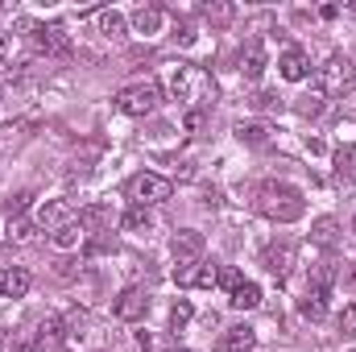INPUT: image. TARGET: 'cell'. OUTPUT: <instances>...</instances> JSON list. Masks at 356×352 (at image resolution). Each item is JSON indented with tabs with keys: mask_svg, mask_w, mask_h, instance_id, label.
<instances>
[{
	"mask_svg": "<svg viewBox=\"0 0 356 352\" xmlns=\"http://www.w3.org/2000/svg\"><path fill=\"white\" fill-rule=\"evenodd\" d=\"M257 211H261L266 220H273V224H294V220H302L307 199H302V191L290 186V182H266V186L257 191Z\"/></svg>",
	"mask_w": 356,
	"mask_h": 352,
	"instance_id": "cell-1",
	"label": "cell"
},
{
	"mask_svg": "<svg viewBox=\"0 0 356 352\" xmlns=\"http://www.w3.org/2000/svg\"><path fill=\"white\" fill-rule=\"evenodd\" d=\"M170 91H175V99L191 104V112H199L203 104H211L216 83H211V75H207L203 67H195V63H178L175 71H170Z\"/></svg>",
	"mask_w": 356,
	"mask_h": 352,
	"instance_id": "cell-2",
	"label": "cell"
},
{
	"mask_svg": "<svg viewBox=\"0 0 356 352\" xmlns=\"http://www.w3.org/2000/svg\"><path fill=\"white\" fill-rule=\"evenodd\" d=\"M124 195H129L133 207H154V203H166L175 195V182L154 175V170H141V175H133L124 182Z\"/></svg>",
	"mask_w": 356,
	"mask_h": 352,
	"instance_id": "cell-3",
	"label": "cell"
},
{
	"mask_svg": "<svg viewBox=\"0 0 356 352\" xmlns=\"http://www.w3.org/2000/svg\"><path fill=\"white\" fill-rule=\"evenodd\" d=\"M356 83V63L348 54H332L319 71H315V91L319 95H344Z\"/></svg>",
	"mask_w": 356,
	"mask_h": 352,
	"instance_id": "cell-4",
	"label": "cell"
},
{
	"mask_svg": "<svg viewBox=\"0 0 356 352\" xmlns=\"http://www.w3.org/2000/svg\"><path fill=\"white\" fill-rule=\"evenodd\" d=\"M158 104H162V88L154 79H141V83H129V88L116 91V108L124 116H149Z\"/></svg>",
	"mask_w": 356,
	"mask_h": 352,
	"instance_id": "cell-5",
	"label": "cell"
},
{
	"mask_svg": "<svg viewBox=\"0 0 356 352\" xmlns=\"http://www.w3.org/2000/svg\"><path fill=\"white\" fill-rule=\"evenodd\" d=\"M203 232H195V228H182L175 232V241H170V253H175V273L178 269H191V265L203 262Z\"/></svg>",
	"mask_w": 356,
	"mask_h": 352,
	"instance_id": "cell-6",
	"label": "cell"
},
{
	"mask_svg": "<svg viewBox=\"0 0 356 352\" xmlns=\"http://www.w3.org/2000/svg\"><path fill=\"white\" fill-rule=\"evenodd\" d=\"M145 311H149V294H145L141 286L120 290L116 303H112V315H116L120 323H137V319H145Z\"/></svg>",
	"mask_w": 356,
	"mask_h": 352,
	"instance_id": "cell-7",
	"label": "cell"
},
{
	"mask_svg": "<svg viewBox=\"0 0 356 352\" xmlns=\"http://www.w3.org/2000/svg\"><path fill=\"white\" fill-rule=\"evenodd\" d=\"M33 46L42 50V54H71V33H67V25H58V21H50V25H38V33H33Z\"/></svg>",
	"mask_w": 356,
	"mask_h": 352,
	"instance_id": "cell-8",
	"label": "cell"
},
{
	"mask_svg": "<svg viewBox=\"0 0 356 352\" xmlns=\"http://www.w3.org/2000/svg\"><path fill=\"white\" fill-rule=\"evenodd\" d=\"M277 75H282L286 83H302V79L311 75V58H307V50H302V46H286V50L277 54Z\"/></svg>",
	"mask_w": 356,
	"mask_h": 352,
	"instance_id": "cell-9",
	"label": "cell"
},
{
	"mask_svg": "<svg viewBox=\"0 0 356 352\" xmlns=\"http://www.w3.org/2000/svg\"><path fill=\"white\" fill-rule=\"evenodd\" d=\"M71 220H79V211H75L67 199H50V203H42L38 216H33V224L46 228V232H54V228H63V224H71Z\"/></svg>",
	"mask_w": 356,
	"mask_h": 352,
	"instance_id": "cell-10",
	"label": "cell"
},
{
	"mask_svg": "<svg viewBox=\"0 0 356 352\" xmlns=\"http://www.w3.org/2000/svg\"><path fill=\"white\" fill-rule=\"evenodd\" d=\"M261 265H266L269 273L277 278V282H286L290 278V269H294V245H286V241H277V245H266V253H261Z\"/></svg>",
	"mask_w": 356,
	"mask_h": 352,
	"instance_id": "cell-11",
	"label": "cell"
},
{
	"mask_svg": "<svg viewBox=\"0 0 356 352\" xmlns=\"http://www.w3.org/2000/svg\"><path fill=\"white\" fill-rule=\"evenodd\" d=\"M175 278H178V286H191V290H211V286L220 282V265L199 262V265H191V269H178Z\"/></svg>",
	"mask_w": 356,
	"mask_h": 352,
	"instance_id": "cell-12",
	"label": "cell"
},
{
	"mask_svg": "<svg viewBox=\"0 0 356 352\" xmlns=\"http://www.w3.org/2000/svg\"><path fill=\"white\" fill-rule=\"evenodd\" d=\"M38 224L29 220V216H8V224H4V241L8 245H17V249H29V245H38Z\"/></svg>",
	"mask_w": 356,
	"mask_h": 352,
	"instance_id": "cell-13",
	"label": "cell"
},
{
	"mask_svg": "<svg viewBox=\"0 0 356 352\" xmlns=\"http://www.w3.org/2000/svg\"><path fill=\"white\" fill-rule=\"evenodd\" d=\"M29 286H33V273H29L25 265H8V269L0 273V298H25Z\"/></svg>",
	"mask_w": 356,
	"mask_h": 352,
	"instance_id": "cell-14",
	"label": "cell"
},
{
	"mask_svg": "<svg viewBox=\"0 0 356 352\" xmlns=\"http://www.w3.org/2000/svg\"><path fill=\"white\" fill-rule=\"evenodd\" d=\"M79 228H83L88 237L112 232V207H108V203H88V207H79Z\"/></svg>",
	"mask_w": 356,
	"mask_h": 352,
	"instance_id": "cell-15",
	"label": "cell"
},
{
	"mask_svg": "<svg viewBox=\"0 0 356 352\" xmlns=\"http://www.w3.org/2000/svg\"><path fill=\"white\" fill-rule=\"evenodd\" d=\"M257 344V332L249 323H236V328H224V336L216 340V352H249Z\"/></svg>",
	"mask_w": 356,
	"mask_h": 352,
	"instance_id": "cell-16",
	"label": "cell"
},
{
	"mask_svg": "<svg viewBox=\"0 0 356 352\" xmlns=\"http://www.w3.org/2000/svg\"><path fill=\"white\" fill-rule=\"evenodd\" d=\"M261 71H266V50H261V42H249L241 50V75L245 79H261Z\"/></svg>",
	"mask_w": 356,
	"mask_h": 352,
	"instance_id": "cell-17",
	"label": "cell"
},
{
	"mask_svg": "<svg viewBox=\"0 0 356 352\" xmlns=\"http://www.w3.org/2000/svg\"><path fill=\"white\" fill-rule=\"evenodd\" d=\"M311 245H319V249H336V245H340V224H336L332 216L315 220V224H311Z\"/></svg>",
	"mask_w": 356,
	"mask_h": 352,
	"instance_id": "cell-18",
	"label": "cell"
},
{
	"mask_svg": "<svg viewBox=\"0 0 356 352\" xmlns=\"http://www.w3.org/2000/svg\"><path fill=\"white\" fill-rule=\"evenodd\" d=\"M133 29L145 33V38H154V33L162 29V8H158V4H141V8L133 13Z\"/></svg>",
	"mask_w": 356,
	"mask_h": 352,
	"instance_id": "cell-19",
	"label": "cell"
},
{
	"mask_svg": "<svg viewBox=\"0 0 356 352\" xmlns=\"http://www.w3.org/2000/svg\"><path fill=\"white\" fill-rule=\"evenodd\" d=\"M83 237H88V232L79 228V220H71V224H63V228L50 232V245H54V249H79Z\"/></svg>",
	"mask_w": 356,
	"mask_h": 352,
	"instance_id": "cell-20",
	"label": "cell"
},
{
	"mask_svg": "<svg viewBox=\"0 0 356 352\" xmlns=\"http://www.w3.org/2000/svg\"><path fill=\"white\" fill-rule=\"evenodd\" d=\"M236 137H241L245 145L261 150V145H269V125H261V120H241V125H236Z\"/></svg>",
	"mask_w": 356,
	"mask_h": 352,
	"instance_id": "cell-21",
	"label": "cell"
},
{
	"mask_svg": "<svg viewBox=\"0 0 356 352\" xmlns=\"http://www.w3.org/2000/svg\"><path fill=\"white\" fill-rule=\"evenodd\" d=\"M95 29L104 38H124V17L116 8H95Z\"/></svg>",
	"mask_w": 356,
	"mask_h": 352,
	"instance_id": "cell-22",
	"label": "cell"
},
{
	"mask_svg": "<svg viewBox=\"0 0 356 352\" xmlns=\"http://www.w3.org/2000/svg\"><path fill=\"white\" fill-rule=\"evenodd\" d=\"M228 303H232L236 311H253V307H261V286H257V282H241Z\"/></svg>",
	"mask_w": 356,
	"mask_h": 352,
	"instance_id": "cell-23",
	"label": "cell"
},
{
	"mask_svg": "<svg viewBox=\"0 0 356 352\" xmlns=\"http://www.w3.org/2000/svg\"><path fill=\"white\" fill-rule=\"evenodd\" d=\"M63 340H67L63 319H58V315H46V319L38 323V344H42V349H54V344H63Z\"/></svg>",
	"mask_w": 356,
	"mask_h": 352,
	"instance_id": "cell-24",
	"label": "cell"
},
{
	"mask_svg": "<svg viewBox=\"0 0 356 352\" xmlns=\"http://www.w3.org/2000/svg\"><path fill=\"white\" fill-rule=\"evenodd\" d=\"M327 294H332V290L311 286V290H307V298L298 303V307H302V315H307V319H323V315H327Z\"/></svg>",
	"mask_w": 356,
	"mask_h": 352,
	"instance_id": "cell-25",
	"label": "cell"
},
{
	"mask_svg": "<svg viewBox=\"0 0 356 352\" xmlns=\"http://www.w3.org/2000/svg\"><path fill=\"white\" fill-rule=\"evenodd\" d=\"M336 178H340V182L356 178V141H348V145L336 150Z\"/></svg>",
	"mask_w": 356,
	"mask_h": 352,
	"instance_id": "cell-26",
	"label": "cell"
},
{
	"mask_svg": "<svg viewBox=\"0 0 356 352\" xmlns=\"http://www.w3.org/2000/svg\"><path fill=\"white\" fill-rule=\"evenodd\" d=\"M203 17H207L211 25H220V29H224V25H232L236 8H232L228 0H211V4H203Z\"/></svg>",
	"mask_w": 356,
	"mask_h": 352,
	"instance_id": "cell-27",
	"label": "cell"
},
{
	"mask_svg": "<svg viewBox=\"0 0 356 352\" xmlns=\"http://www.w3.org/2000/svg\"><path fill=\"white\" fill-rule=\"evenodd\" d=\"M120 228H129V232H149V211L129 203V211L120 216Z\"/></svg>",
	"mask_w": 356,
	"mask_h": 352,
	"instance_id": "cell-28",
	"label": "cell"
},
{
	"mask_svg": "<svg viewBox=\"0 0 356 352\" xmlns=\"http://www.w3.org/2000/svg\"><path fill=\"white\" fill-rule=\"evenodd\" d=\"M191 319H195V307H191L186 298H178L175 307H170V332H182Z\"/></svg>",
	"mask_w": 356,
	"mask_h": 352,
	"instance_id": "cell-29",
	"label": "cell"
},
{
	"mask_svg": "<svg viewBox=\"0 0 356 352\" xmlns=\"http://www.w3.org/2000/svg\"><path fill=\"white\" fill-rule=\"evenodd\" d=\"M323 108H327V95H319V91H311V95L298 104V112H302V116H311V120H315V116H323Z\"/></svg>",
	"mask_w": 356,
	"mask_h": 352,
	"instance_id": "cell-30",
	"label": "cell"
},
{
	"mask_svg": "<svg viewBox=\"0 0 356 352\" xmlns=\"http://www.w3.org/2000/svg\"><path fill=\"white\" fill-rule=\"evenodd\" d=\"M332 282H336V265H315L311 269V286H319V290H332Z\"/></svg>",
	"mask_w": 356,
	"mask_h": 352,
	"instance_id": "cell-31",
	"label": "cell"
},
{
	"mask_svg": "<svg viewBox=\"0 0 356 352\" xmlns=\"http://www.w3.org/2000/svg\"><path fill=\"white\" fill-rule=\"evenodd\" d=\"M241 282H245V278H241V269H220V282H216V286H224V290L232 294Z\"/></svg>",
	"mask_w": 356,
	"mask_h": 352,
	"instance_id": "cell-32",
	"label": "cell"
},
{
	"mask_svg": "<svg viewBox=\"0 0 356 352\" xmlns=\"http://www.w3.org/2000/svg\"><path fill=\"white\" fill-rule=\"evenodd\" d=\"M340 332H344V336H356V303L344 307V315H340Z\"/></svg>",
	"mask_w": 356,
	"mask_h": 352,
	"instance_id": "cell-33",
	"label": "cell"
},
{
	"mask_svg": "<svg viewBox=\"0 0 356 352\" xmlns=\"http://www.w3.org/2000/svg\"><path fill=\"white\" fill-rule=\"evenodd\" d=\"M178 42H182V46H191V42H195V25H191V21H178V33H175Z\"/></svg>",
	"mask_w": 356,
	"mask_h": 352,
	"instance_id": "cell-34",
	"label": "cell"
},
{
	"mask_svg": "<svg viewBox=\"0 0 356 352\" xmlns=\"http://www.w3.org/2000/svg\"><path fill=\"white\" fill-rule=\"evenodd\" d=\"M25 203H29V195H25V191H21V195H13V199H8V216H21V211H25Z\"/></svg>",
	"mask_w": 356,
	"mask_h": 352,
	"instance_id": "cell-35",
	"label": "cell"
},
{
	"mask_svg": "<svg viewBox=\"0 0 356 352\" xmlns=\"http://www.w3.org/2000/svg\"><path fill=\"white\" fill-rule=\"evenodd\" d=\"M253 104H257V108H282V99H277L273 91H261V95H257Z\"/></svg>",
	"mask_w": 356,
	"mask_h": 352,
	"instance_id": "cell-36",
	"label": "cell"
},
{
	"mask_svg": "<svg viewBox=\"0 0 356 352\" xmlns=\"http://www.w3.org/2000/svg\"><path fill=\"white\" fill-rule=\"evenodd\" d=\"M203 125V112H186V133H195Z\"/></svg>",
	"mask_w": 356,
	"mask_h": 352,
	"instance_id": "cell-37",
	"label": "cell"
},
{
	"mask_svg": "<svg viewBox=\"0 0 356 352\" xmlns=\"http://www.w3.org/2000/svg\"><path fill=\"white\" fill-rule=\"evenodd\" d=\"M13 352H42V344H17Z\"/></svg>",
	"mask_w": 356,
	"mask_h": 352,
	"instance_id": "cell-38",
	"label": "cell"
},
{
	"mask_svg": "<svg viewBox=\"0 0 356 352\" xmlns=\"http://www.w3.org/2000/svg\"><path fill=\"white\" fill-rule=\"evenodd\" d=\"M166 352H191V349H166Z\"/></svg>",
	"mask_w": 356,
	"mask_h": 352,
	"instance_id": "cell-39",
	"label": "cell"
},
{
	"mask_svg": "<svg viewBox=\"0 0 356 352\" xmlns=\"http://www.w3.org/2000/svg\"><path fill=\"white\" fill-rule=\"evenodd\" d=\"M353 232H356V224H353Z\"/></svg>",
	"mask_w": 356,
	"mask_h": 352,
	"instance_id": "cell-40",
	"label": "cell"
}]
</instances>
